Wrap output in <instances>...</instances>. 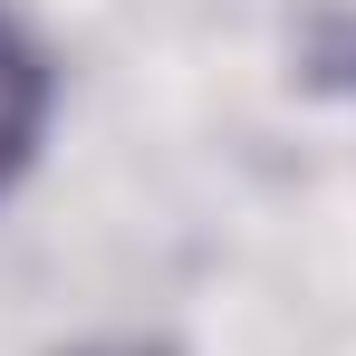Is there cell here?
Segmentation results:
<instances>
[{"instance_id": "1", "label": "cell", "mask_w": 356, "mask_h": 356, "mask_svg": "<svg viewBox=\"0 0 356 356\" xmlns=\"http://www.w3.org/2000/svg\"><path fill=\"white\" fill-rule=\"evenodd\" d=\"M39 125H49V58L0 19V193H10L19 164L39 154Z\"/></svg>"}]
</instances>
